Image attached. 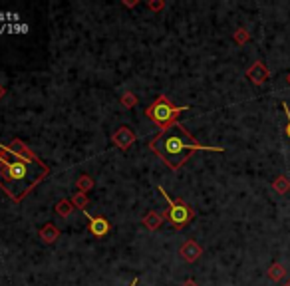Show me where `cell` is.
I'll return each mask as SVG.
<instances>
[{"mask_svg": "<svg viewBox=\"0 0 290 286\" xmlns=\"http://www.w3.org/2000/svg\"><path fill=\"white\" fill-rule=\"evenodd\" d=\"M183 286H199V284L195 282V280H185Z\"/></svg>", "mask_w": 290, "mask_h": 286, "instance_id": "15", "label": "cell"}, {"mask_svg": "<svg viewBox=\"0 0 290 286\" xmlns=\"http://www.w3.org/2000/svg\"><path fill=\"white\" fill-rule=\"evenodd\" d=\"M159 191H161V195L165 197L169 203V209L163 217H167L169 221H171V225L175 226V228H185V226L195 219L193 207H191L189 203H185L183 199H171L163 187H159Z\"/></svg>", "mask_w": 290, "mask_h": 286, "instance_id": "4", "label": "cell"}, {"mask_svg": "<svg viewBox=\"0 0 290 286\" xmlns=\"http://www.w3.org/2000/svg\"><path fill=\"white\" fill-rule=\"evenodd\" d=\"M233 38H235V44L243 46L250 40V34H248L246 28H237V32H235V36H233Z\"/></svg>", "mask_w": 290, "mask_h": 286, "instance_id": "11", "label": "cell"}, {"mask_svg": "<svg viewBox=\"0 0 290 286\" xmlns=\"http://www.w3.org/2000/svg\"><path fill=\"white\" fill-rule=\"evenodd\" d=\"M163 6H165L163 2H151V4H149V8H151V10H161Z\"/></svg>", "mask_w": 290, "mask_h": 286, "instance_id": "14", "label": "cell"}, {"mask_svg": "<svg viewBox=\"0 0 290 286\" xmlns=\"http://www.w3.org/2000/svg\"><path fill=\"white\" fill-rule=\"evenodd\" d=\"M90 231L95 237H104L107 231H109V223L102 217H90Z\"/></svg>", "mask_w": 290, "mask_h": 286, "instance_id": "7", "label": "cell"}, {"mask_svg": "<svg viewBox=\"0 0 290 286\" xmlns=\"http://www.w3.org/2000/svg\"><path fill=\"white\" fill-rule=\"evenodd\" d=\"M118 141H120L122 147H129V143L133 141V134H131L129 129H122V131L118 134Z\"/></svg>", "mask_w": 290, "mask_h": 286, "instance_id": "12", "label": "cell"}, {"mask_svg": "<svg viewBox=\"0 0 290 286\" xmlns=\"http://www.w3.org/2000/svg\"><path fill=\"white\" fill-rule=\"evenodd\" d=\"M187 109H189V106L177 107L169 100L167 96L161 93L151 106L145 109V116L151 121H155V123L161 127V131H165L173 123H177V118L181 116V111H187Z\"/></svg>", "mask_w": 290, "mask_h": 286, "instance_id": "3", "label": "cell"}, {"mask_svg": "<svg viewBox=\"0 0 290 286\" xmlns=\"http://www.w3.org/2000/svg\"><path fill=\"white\" fill-rule=\"evenodd\" d=\"M179 255L183 256L185 262H195L201 258L203 255V246L199 244L197 241H193V239H189V241H185L181 244V249H179Z\"/></svg>", "mask_w": 290, "mask_h": 286, "instance_id": "6", "label": "cell"}, {"mask_svg": "<svg viewBox=\"0 0 290 286\" xmlns=\"http://www.w3.org/2000/svg\"><path fill=\"white\" fill-rule=\"evenodd\" d=\"M273 189H275V193H278V195H286V193H290V179L286 175H278L273 181Z\"/></svg>", "mask_w": 290, "mask_h": 286, "instance_id": "8", "label": "cell"}, {"mask_svg": "<svg viewBox=\"0 0 290 286\" xmlns=\"http://www.w3.org/2000/svg\"><path fill=\"white\" fill-rule=\"evenodd\" d=\"M282 286H290V278H288V280H286V282H284Z\"/></svg>", "mask_w": 290, "mask_h": 286, "instance_id": "17", "label": "cell"}, {"mask_svg": "<svg viewBox=\"0 0 290 286\" xmlns=\"http://www.w3.org/2000/svg\"><path fill=\"white\" fill-rule=\"evenodd\" d=\"M246 80H250L255 86H262V84H266L268 82V78H270V72H268V68H266V64L264 62H253L248 68H246Z\"/></svg>", "mask_w": 290, "mask_h": 286, "instance_id": "5", "label": "cell"}, {"mask_svg": "<svg viewBox=\"0 0 290 286\" xmlns=\"http://www.w3.org/2000/svg\"><path fill=\"white\" fill-rule=\"evenodd\" d=\"M136 284H138V280H133V282H131V286H136Z\"/></svg>", "mask_w": 290, "mask_h": 286, "instance_id": "18", "label": "cell"}, {"mask_svg": "<svg viewBox=\"0 0 290 286\" xmlns=\"http://www.w3.org/2000/svg\"><path fill=\"white\" fill-rule=\"evenodd\" d=\"M286 84H288V86H290V72H288V74H286Z\"/></svg>", "mask_w": 290, "mask_h": 286, "instance_id": "16", "label": "cell"}, {"mask_svg": "<svg viewBox=\"0 0 290 286\" xmlns=\"http://www.w3.org/2000/svg\"><path fill=\"white\" fill-rule=\"evenodd\" d=\"M44 167L36 159H24V161H10L4 175H2V185L12 197H22L36 181L44 175Z\"/></svg>", "mask_w": 290, "mask_h": 286, "instance_id": "2", "label": "cell"}, {"mask_svg": "<svg viewBox=\"0 0 290 286\" xmlns=\"http://www.w3.org/2000/svg\"><path fill=\"white\" fill-rule=\"evenodd\" d=\"M149 149L173 171H179L181 167L191 159L195 151H217L223 153L225 147H211L199 143L195 137L187 131V127L181 123H173L165 131H161L157 137L149 141Z\"/></svg>", "mask_w": 290, "mask_h": 286, "instance_id": "1", "label": "cell"}, {"mask_svg": "<svg viewBox=\"0 0 290 286\" xmlns=\"http://www.w3.org/2000/svg\"><path fill=\"white\" fill-rule=\"evenodd\" d=\"M143 223H145L147 228H151L153 231V228H157V226L163 223V217H161V215H157V213H149V215L143 219Z\"/></svg>", "mask_w": 290, "mask_h": 286, "instance_id": "10", "label": "cell"}, {"mask_svg": "<svg viewBox=\"0 0 290 286\" xmlns=\"http://www.w3.org/2000/svg\"><path fill=\"white\" fill-rule=\"evenodd\" d=\"M284 276H286V269H284V264H280V262H273V264L268 266V278H270L273 282H280Z\"/></svg>", "mask_w": 290, "mask_h": 286, "instance_id": "9", "label": "cell"}, {"mask_svg": "<svg viewBox=\"0 0 290 286\" xmlns=\"http://www.w3.org/2000/svg\"><path fill=\"white\" fill-rule=\"evenodd\" d=\"M282 109H284V113H286V136L290 137V107H288V104L286 102H282Z\"/></svg>", "mask_w": 290, "mask_h": 286, "instance_id": "13", "label": "cell"}]
</instances>
